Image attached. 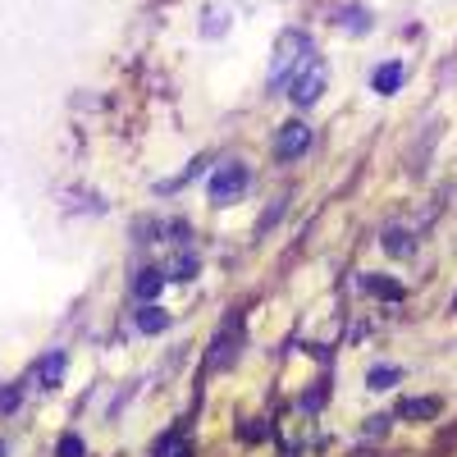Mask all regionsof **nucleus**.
Instances as JSON below:
<instances>
[{
	"mask_svg": "<svg viewBox=\"0 0 457 457\" xmlns=\"http://www.w3.org/2000/svg\"><path fill=\"white\" fill-rule=\"evenodd\" d=\"M312 60V37L307 32H284L279 37V46H275V64H270V79H265V83H270V87H284L288 79H293V73L302 69V64H307Z\"/></svg>",
	"mask_w": 457,
	"mask_h": 457,
	"instance_id": "f257e3e1",
	"label": "nucleus"
},
{
	"mask_svg": "<svg viewBox=\"0 0 457 457\" xmlns=\"http://www.w3.org/2000/svg\"><path fill=\"white\" fill-rule=\"evenodd\" d=\"M325 87H329V64H325L320 55H312V60L288 79V101H293L297 110H307V105H316V101L325 96Z\"/></svg>",
	"mask_w": 457,
	"mask_h": 457,
	"instance_id": "f03ea898",
	"label": "nucleus"
},
{
	"mask_svg": "<svg viewBox=\"0 0 457 457\" xmlns=\"http://www.w3.org/2000/svg\"><path fill=\"white\" fill-rule=\"evenodd\" d=\"M247 183H252V174H247V165L243 161H224L215 174H211V206H228V202H238L243 193H247Z\"/></svg>",
	"mask_w": 457,
	"mask_h": 457,
	"instance_id": "7ed1b4c3",
	"label": "nucleus"
},
{
	"mask_svg": "<svg viewBox=\"0 0 457 457\" xmlns=\"http://www.w3.org/2000/svg\"><path fill=\"white\" fill-rule=\"evenodd\" d=\"M312 151V124L307 120H288L279 133H275V156L279 161H302Z\"/></svg>",
	"mask_w": 457,
	"mask_h": 457,
	"instance_id": "20e7f679",
	"label": "nucleus"
},
{
	"mask_svg": "<svg viewBox=\"0 0 457 457\" xmlns=\"http://www.w3.org/2000/svg\"><path fill=\"white\" fill-rule=\"evenodd\" d=\"M238 343H243V320L234 316V325H224L220 329V338H215V348H211V370H224V366H234V357H238Z\"/></svg>",
	"mask_w": 457,
	"mask_h": 457,
	"instance_id": "39448f33",
	"label": "nucleus"
},
{
	"mask_svg": "<svg viewBox=\"0 0 457 457\" xmlns=\"http://www.w3.org/2000/svg\"><path fill=\"white\" fill-rule=\"evenodd\" d=\"M165 284H170L165 265H146V270H137V279H133V293H137V302H156L165 293Z\"/></svg>",
	"mask_w": 457,
	"mask_h": 457,
	"instance_id": "423d86ee",
	"label": "nucleus"
},
{
	"mask_svg": "<svg viewBox=\"0 0 457 457\" xmlns=\"http://www.w3.org/2000/svg\"><path fill=\"white\" fill-rule=\"evenodd\" d=\"M403 87V64L398 60H385L375 73H370V92H379V96H394Z\"/></svg>",
	"mask_w": 457,
	"mask_h": 457,
	"instance_id": "0eeeda50",
	"label": "nucleus"
},
{
	"mask_svg": "<svg viewBox=\"0 0 457 457\" xmlns=\"http://www.w3.org/2000/svg\"><path fill=\"white\" fill-rule=\"evenodd\" d=\"M151 453H156V457H193V439L174 426V430H165V435L156 439V448H151Z\"/></svg>",
	"mask_w": 457,
	"mask_h": 457,
	"instance_id": "6e6552de",
	"label": "nucleus"
},
{
	"mask_svg": "<svg viewBox=\"0 0 457 457\" xmlns=\"http://www.w3.org/2000/svg\"><path fill=\"white\" fill-rule=\"evenodd\" d=\"M398 416H403V421H435V416H439V398H403Z\"/></svg>",
	"mask_w": 457,
	"mask_h": 457,
	"instance_id": "1a4fd4ad",
	"label": "nucleus"
},
{
	"mask_svg": "<svg viewBox=\"0 0 457 457\" xmlns=\"http://www.w3.org/2000/svg\"><path fill=\"white\" fill-rule=\"evenodd\" d=\"M361 288L370 293V297H385V302H403V284L398 279H389V275H361Z\"/></svg>",
	"mask_w": 457,
	"mask_h": 457,
	"instance_id": "9d476101",
	"label": "nucleus"
},
{
	"mask_svg": "<svg viewBox=\"0 0 457 457\" xmlns=\"http://www.w3.org/2000/svg\"><path fill=\"white\" fill-rule=\"evenodd\" d=\"M137 329L142 334H165L170 329V312L156 307V302H142V312H137Z\"/></svg>",
	"mask_w": 457,
	"mask_h": 457,
	"instance_id": "9b49d317",
	"label": "nucleus"
},
{
	"mask_svg": "<svg viewBox=\"0 0 457 457\" xmlns=\"http://www.w3.org/2000/svg\"><path fill=\"white\" fill-rule=\"evenodd\" d=\"M64 366H69L64 353H46V357H42V366H37V379H42V389H55V385H60V379H64Z\"/></svg>",
	"mask_w": 457,
	"mask_h": 457,
	"instance_id": "f8f14e48",
	"label": "nucleus"
},
{
	"mask_svg": "<svg viewBox=\"0 0 457 457\" xmlns=\"http://www.w3.org/2000/svg\"><path fill=\"white\" fill-rule=\"evenodd\" d=\"M197 270H202V261H197L193 252H179V256H174V265H170V279L187 284V279H197Z\"/></svg>",
	"mask_w": 457,
	"mask_h": 457,
	"instance_id": "ddd939ff",
	"label": "nucleus"
},
{
	"mask_svg": "<svg viewBox=\"0 0 457 457\" xmlns=\"http://www.w3.org/2000/svg\"><path fill=\"white\" fill-rule=\"evenodd\" d=\"M398 379H403L398 366H370V370H366V389H394Z\"/></svg>",
	"mask_w": 457,
	"mask_h": 457,
	"instance_id": "4468645a",
	"label": "nucleus"
},
{
	"mask_svg": "<svg viewBox=\"0 0 457 457\" xmlns=\"http://www.w3.org/2000/svg\"><path fill=\"white\" fill-rule=\"evenodd\" d=\"M338 23L357 37V32H366V10H361V5H343V10H338Z\"/></svg>",
	"mask_w": 457,
	"mask_h": 457,
	"instance_id": "2eb2a0df",
	"label": "nucleus"
},
{
	"mask_svg": "<svg viewBox=\"0 0 457 457\" xmlns=\"http://www.w3.org/2000/svg\"><path fill=\"white\" fill-rule=\"evenodd\" d=\"M55 457H87V444H83V435H60V444H55Z\"/></svg>",
	"mask_w": 457,
	"mask_h": 457,
	"instance_id": "dca6fc26",
	"label": "nucleus"
},
{
	"mask_svg": "<svg viewBox=\"0 0 457 457\" xmlns=\"http://www.w3.org/2000/svg\"><path fill=\"white\" fill-rule=\"evenodd\" d=\"M385 252L389 256H411V243H407L403 228H385Z\"/></svg>",
	"mask_w": 457,
	"mask_h": 457,
	"instance_id": "f3484780",
	"label": "nucleus"
},
{
	"mask_svg": "<svg viewBox=\"0 0 457 457\" xmlns=\"http://www.w3.org/2000/svg\"><path fill=\"white\" fill-rule=\"evenodd\" d=\"M389 421H394V416H370V421H366V435H375V439H379V435L389 430Z\"/></svg>",
	"mask_w": 457,
	"mask_h": 457,
	"instance_id": "a211bd4d",
	"label": "nucleus"
},
{
	"mask_svg": "<svg viewBox=\"0 0 457 457\" xmlns=\"http://www.w3.org/2000/svg\"><path fill=\"white\" fill-rule=\"evenodd\" d=\"M19 407V389L10 385V389H0V411H14Z\"/></svg>",
	"mask_w": 457,
	"mask_h": 457,
	"instance_id": "6ab92c4d",
	"label": "nucleus"
},
{
	"mask_svg": "<svg viewBox=\"0 0 457 457\" xmlns=\"http://www.w3.org/2000/svg\"><path fill=\"white\" fill-rule=\"evenodd\" d=\"M0 457H10V448H5V444H0Z\"/></svg>",
	"mask_w": 457,
	"mask_h": 457,
	"instance_id": "aec40b11",
	"label": "nucleus"
}]
</instances>
